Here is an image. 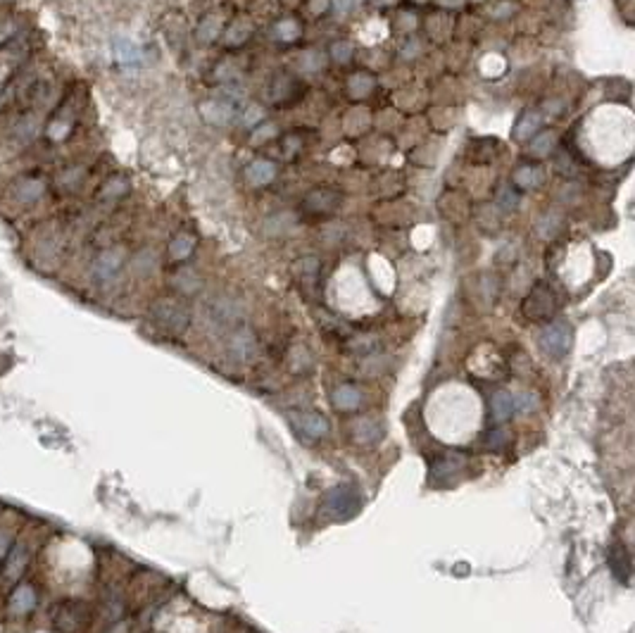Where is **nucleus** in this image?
Wrapping results in <instances>:
<instances>
[{"mask_svg":"<svg viewBox=\"0 0 635 633\" xmlns=\"http://www.w3.org/2000/svg\"><path fill=\"white\" fill-rule=\"evenodd\" d=\"M509 441H512V433H509L502 424H495L493 429H488V431H485V436H483V443H485V448H488V450L507 448Z\"/></svg>","mask_w":635,"mask_h":633,"instance_id":"25","label":"nucleus"},{"mask_svg":"<svg viewBox=\"0 0 635 633\" xmlns=\"http://www.w3.org/2000/svg\"><path fill=\"white\" fill-rule=\"evenodd\" d=\"M362 510V498L355 488L335 486L323 496V515L335 522H347Z\"/></svg>","mask_w":635,"mask_h":633,"instance_id":"3","label":"nucleus"},{"mask_svg":"<svg viewBox=\"0 0 635 633\" xmlns=\"http://www.w3.org/2000/svg\"><path fill=\"white\" fill-rule=\"evenodd\" d=\"M46 193V181L39 177H27L17 184L15 196L20 203H36Z\"/></svg>","mask_w":635,"mask_h":633,"instance_id":"17","label":"nucleus"},{"mask_svg":"<svg viewBox=\"0 0 635 633\" xmlns=\"http://www.w3.org/2000/svg\"><path fill=\"white\" fill-rule=\"evenodd\" d=\"M193 250H195V238L188 236V233H179V236H174L169 243V257L176 262H183L186 257H190Z\"/></svg>","mask_w":635,"mask_h":633,"instance_id":"22","label":"nucleus"},{"mask_svg":"<svg viewBox=\"0 0 635 633\" xmlns=\"http://www.w3.org/2000/svg\"><path fill=\"white\" fill-rule=\"evenodd\" d=\"M488 412L493 424H505V421H509L517 414L514 412V395L509 390H495L488 400Z\"/></svg>","mask_w":635,"mask_h":633,"instance_id":"14","label":"nucleus"},{"mask_svg":"<svg viewBox=\"0 0 635 633\" xmlns=\"http://www.w3.org/2000/svg\"><path fill=\"white\" fill-rule=\"evenodd\" d=\"M386 436V429L379 419H371V417H362L357 421H352L350 426V438L357 445H376L383 441Z\"/></svg>","mask_w":635,"mask_h":633,"instance_id":"7","label":"nucleus"},{"mask_svg":"<svg viewBox=\"0 0 635 633\" xmlns=\"http://www.w3.org/2000/svg\"><path fill=\"white\" fill-rule=\"evenodd\" d=\"M245 174H248V181L253 186H267L277 179V165L269 160H255Z\"/></svg>","mask_w":635,"mask_h":633,"instance_id":"19","label":"nucleus"},{"mask_svg":"<svg viewBox=\"0 0 635 633\" xmlns=\"http://www.w3.org/2000/svg\"><path fill=\"white\" fill-rule=\"evenodd\" d=\"M10 550H12V531L10 529H0V562H5Z\"/></svg>","mask_w":635,"mask_h":633,"instance_id":"33","label":"nucleus"},{"mask_svg":"<svg viewBox=\"0 0 635 633\" xmlns=\"http://www.w3.org/2000/svg\"><path fill=\"white\" fill-rule=\"evenodd\" d=\"M340 200H343V196H340V193L321 189V191L309 193V196L305 198L302 207L309 210V212H314V215H326V212H333V210H338Z\"/></svg>","mask_w":635,"mask_h":633,"instance_id":"13","label":"nucleus"},{"mask_svg":"<svg viewBox=\"0 0 635 633\" xmlns=\"http://www.w3.org/2000/svg\"><path fill=\"white\" fill-rule=\"evenodd\" d=\"M331 402L338 412H357L364 402V393L352 383H340L333 388L331 393Z\"/></svg>","mask_w":635,"mask_h":633,"instance_id":"11","label":"nucleus"},{"mask_svg":"<svg viewBox=\"0 0 635 633\" xmlns=\"http://www.w3.org/2000/svg\"><path fill=\"white\" fill-rule=\"evenodd\" d=\"M151 317L155 322V327H160L165 334L172 336H181L190 324V312L181 300L174 298H160L155 300L151 307Z\"/></svg>","mask_w":635,"mask_h":633,"instance_id":"2","label":"nucleus"},{"mask_svg":"<svg viewBox=\"0 0 635 633\" xmlns=\"http://www.w3.org/2000/svg\"><path fill=\"white\" fill-rule=\"evenodd\" d=\"M331 57L335 60V62H350L352 46L350 43H343V41H338V43L331 46Z\"/></svg>","mask_w":635,"mask_h":633,"instance_id":"32","label":"nucleus"},{"mask_svg":"<svg viewBox=\"0 0 635 633\" xmlns=\"http://www.w3.org/2000/svg\"><path fill=\"white\" fill-rule=\"evenodd\" d=\"M115 57L119 64H127V67H134V64H141V48L136 43H131L129 39H115Z\"/></svg>","mask_w":635,"mask_h":633,"instance_id":"20","label":"nucleus"},{"mask_svg":"<svg viewBox=\"0 0 635 633\" xmlns=\"http://www.w3.org/2000/svg\"><path fill=\"white\" fill-rule=\"evenodd\" d=\"M293 274L298 276V281H300L302 286L316 283V279H319V260H316V257H302V260H298L293 264Z\"/></svg>","mask_w":635,"mask_h":633,"instance_id":"21","label":"nucleus"},{"mask_svg":"<svg viewBox=\"0 0 635 633\" xmlns=\"http://www.w3.org/2000/svg\"><path fill=\"white\" fill-rule=\"evenodd\" d=\"M538 343H540V350L552 360H561L571 353L573 346V331L566 322H552L547 324L540 336H538Z\"/></svg>","mask_w":635,"mask_h":633,"instance_id":"5","label":"nucleus"},{"mask_svg":"<svg viewBox=\"0 0 635 633\" xmlns=\"http://www.w3.org/2000/svg\"><path fill=\"white\" fill-rule=\"evenodd\" d=\"M540 124H543L540 112H536V110L524 112L517 122V126H514V138H517V141H529V138H533L538 131H540Z\"/></svg>","mask_w":635,"mask_h":633,"instance_id":"18","label":"nucleus"},{"mask_svg":"<svg viewBox=\"0 0 635 633\" xmlns=\"http://www.w3.org/2000/svg\"><path fill=\"white\" fill-rule=\"evenodd\" d=\"M122 262H124L122 250H105V252H100V255L95 257V262H93V279L98 281V283L112 281L119 274V269H122Z\"/></svg>","mask_w":635,"mask_h":633,"instance_id":"8","label":"nucleus"},{"mask_svg":"<svg viewBox=\"0 0 635 633\" xmlns=\"http://www.w3.org/2000/svg\"><path fill=\"white\" fill-rule=\"evenodd\" d=\"M127 181L124 179H112L110 184H105V191L103 196H122V193H127Z\"/></svg>","mask_w":635,"mask_h":633,"instance_id":"34","label":"nucleus"},{"mask_svg":"<svg viewBox=\"0 0 635 633\" xmlns=\"http://www.w3.org/2000/svg\"><path fill=\"white\" fill-rule=\"evenodd\" d=\"M219 34V22H217V17H205V20L200 22V27H197V39L200 41H212L214 36Z\"/></svg>","mask_w":635,"mask_h":633,"instance_id":"29","label":"nucleus"},{"mask_svg":"<svg viewBox=\"0 0 635 633\" xmlns=\"http://www.w3.org/2000/svg\"><path fill=\"white\" fill-rule=\"evenodd\" d=\"M557 146V134L552 129L547 131H540L536 138L531 141V155H536V158H545V155H550Z\"/></svg>","mask_w":635,"mask_h":633,"instance_id":"24","label":"nucleus"},{"mask_svg":"<svg viewBox=\"0 0 635 633\" xmlns=\"http://www.w3.org/2000/svg\"><path fill=\"white\" fill-rule=\"evenodd\" d=\"M559 215H554V212H550V215H545L540 222H538V233L540 236H545V238H550V236H554L557 231H559Z\"/></svg>","mask_w":635,"mask_h":633,"instance_id":"30","label":"nucleus"},{"mask_svg":"<svg viewBox=\"0 0 635 633\" xmlns=\"http://www.w3.org/2000/svg\"><path fill=\"white\" fill-rule=\"evenodd\" d=\"M255 350H257V341H255V334L250 329H236L229 341V355L236 362H250L255 358Z\"/></svg>","mask_w":635,"mask_h":633,"instance_id":"9","label":"nucleus"},{"mask_svg":"<svg viewBox=\"0 0 635 633\" xmlns=\"http://www.w3.org/2000/svg\"><path fill=\"white\" fill-rule=\"evenodd\" d=\"M27 564H29V550L27 547L24 545L12 547V550L8 552V557H5V562H3V578L8 583L20 581V576L24 574Z\"/></svg>","mask_w":635,"mask_h":633,"instance_id":"15","label":"nucleus"},{"mask_svg":"<svg viewBox=\"0 0 635 633\" xmlns=\"http://www.w3.org/2000/svg\"><path fill=\"white\" fill-rule=\"evenodd\" d=\"M538 405H540V400H538V395L531 393V390H521L519 395H514V412L531 414V412H536Z\"/></svg>","mask_w":635,"mask_h":633,"instance_id":"27","label":"nucleus"},{"mask_svg":"<svg viewBox=\"0 0 635 633\" xmlns=\"http://www.w3.org/2000/svg\"><path fill=\"white\" fill-rule=\"evenodd\" d=\"M497 205H500V210H517L519 205V193L514 189H509V186H502V191L497 193Z\"/></svg>","mask_w":635,"mask_h":633,"instance_id":"28","label":"nucleus"},{"mask_svg":"<svg viewBox=\"0 0 635 633\" xmlns=\"http://www.w3.org/2000/svg\"><path fill=\"white\" fill-rule=\"evenodd\" d=\"M300 24L295 20H281L277 22V27H274V36H277L279 41H298L300 39Z\"/></svg>","mask_w":635,"mask_h":633,"instance_id":"26","label":"nucleus"},{"mask_svg":"<svg viewBox=\"0 0 635 633\" xmlns=\"http://www.w3.org/2000/svg\"><path fill=\"white\" fill-rule=\"evenodd\" d=\"M93 610L83 600H62L53 607V626L57 633H86Z\"/></svg>","mask_w":635,"mask_h":633,"instance_id":"1","label":"nucleus"},{"mask_svg":"<svg viewBox=\"0 0 635 633\" xmlns=\"http://www.w3.org/2000/svg\"><path fill=\"white\" fill-rule=\"evenodd\" d=\"M521 312L529 322H547L557 312V295L547 283H536L521 303Z\"/></svg>","mask_w":635,"mask_h":633,"instance_id":"4","label":"nucleus"},{"mask_svg":"<svg viewBox=\"0 0 635 633\" xmlns=\"http://www.w3.org/2000/svg\"><path fill=\"white\" fill-rule=\"evenodd\" d=\"M176 286L181 288L183 293H195L197 288H200V281H197V276L193 271H181V274L176 276Z\"/></svg>","mask_w":635,"mask_h":633,"instance_id":"31","label":"nucleus"},{"mask_svg":"<svg viewBox=\"0 0 635 633\" xmlns=\"http://www.w3.org/2000/svg\"><path fill=\"white\" fill-rule=\"evenodd\" d=\"M376 81L374 76L367 74V72H357V74L350 76V81H347V90H350L352 98H364V95H369L371 90H374Z\"/></svg>","mask_w":635,"mask_h":633,"instance_id":"23","label":"nucleus"},{"mask_svg":"<svg viewBox=\"0 0 635 633\" xmlns=\"http://www.w3.org/2000/svg\"><path fill=\"white\" fill-rule=\"evenodd\" d=\"M291 424L305 441H319L328 433V419L319 412H293L291 414Z\"/></svg>","mask_w":635,"mask_h":633,"instance_id":"6","label":"nucleus"},{"mask_svg":"<svg viewBox=\"0 0 635 633\" xmlns=\"http://www.w3.org/2000/svg\"><path fill=\"white\" fill-rule=\"evenodd\" d=\"M355 3H357V0H333V8H335V12H338V15H345L347 10L355 8Z\"/></svg>","mask_w":635,"mask_h":633,"instance_id":"35","label":"nucleus"},{"mask_svg":"<svg viewBox=\"0 0 635 633\" xmlns=\"http://www.w3.org/2000/svg\"><path fill=\"white\" fill-rule=\"evenodd\" d=\"M609 566H612V574L619 578V581L628 583L631 578V554L621 543L612 545V552H609Z\"/></svg>","mask_w":635,"mask_h":633,"instance_id":"16","label":"nucleus"},{"mask_svg":"<svg viewBox=\"0 0 635 633\" xmlns=\"http://www.w3.org/2000/svg\"><path fill=\"white\" fill-rule=\"evenodd\" d=\"M36 605H39V593H36V588L32 583H17L15 590L10 593V600H8V607L12 614H29L36 610Z\"/></svg>","mask_w":635,"mask_h":633,"instance_id":"10","label":"nucleus"},{"mask_svg":"<svg viewBox=\"0 0 635 633\" xmlns=\"http://www.w3.org/2000/svg\"><path fill=\"white\" fill-rule=\"evenodd\" d=\"M512 181L517 189H524V191L540 189L545 184V170H543V165H538V162H521L512 174Z\"/></svg>","mask_w":635,"mask_h":633,"instance_id":"12","label":"nucleus"}]
</instances>
